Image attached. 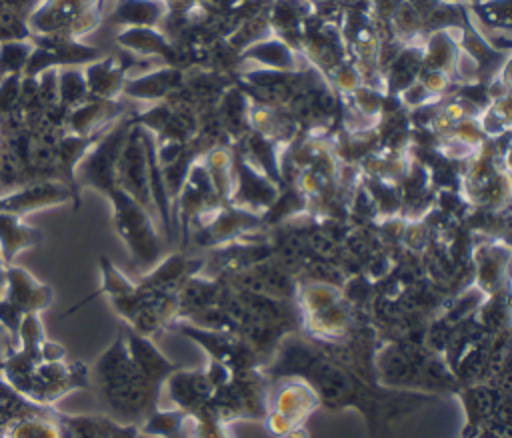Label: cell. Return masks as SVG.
I'll return each instance as SVG.
<instances>
[{
	"instance_id": "cell-7",
	"label": "cell",
	"mask_w": 512,
	"mask_h": 438,
	"mask_svg": "<svg viewBox=\"0 0 512 438\" xmlns=\"http://www.w3.org/2000/svg\"><path fill=\"white\" fill-rule=\"evenodd\" d=\"M186 418L188 414L180 408H170V410L156 408L138 428H140V434H146L150 438H170L184 428Z\"/></svg>"
},
{
	"instance_id": "cell-8",
	"label": "cell",
	"mask_w": 512,
	"mask_h": 438,
	"mask_svg": "<svg viewBox=\"0 0 512 438\" xmlns=\"http://www.w3.org/2000/svg\"><path fill=\"white\" fill-rule=\"evenodd\" d=\"M40 236L34 228H26L18 224L16 218L8 214H0V242L6 254V260H10L20 248L36 242Z\"/></svg>"
},
{
	"instance_id": "cell-3",
	"label": "cell",
	"mask_w": 512,
	"mask_h": 438,
	"mask_svg": "<svg viewBox=\"0 0 512 438\" xmlns=\"http://www.w3.org/2000/svg\"><path fill=\"white\" fill-rule=\"evenodd\" d=\"M320 408V398L314 388L296 376L280 378L274 388H268V410L288 418L294 426L304 424L312 412Z\"/></svg>"
},
{
	"instance_id": "cell-11",
	"label": "cell",
	"mask_w": 512,
	"mask_h": 438,
	"mask_svg": "<svg viewBox=\"0 0 512 438\" xmlns=\"http://www.w3.org/2000/svg\"><path fill=\"white\" fill-rule=\"evenodd\" d=\"M170 438H188V436H186V432H184V428H182L178 434H174V436H170Z\"/></svg>"
},
{
	"instance_id": "cell-2",
	"label": "cell",
	"mask_w": 512,
	"mask_h": 438,
	"mask_svg": "<svg viewBox=\"0 0 512 438\" xmlns=\"http://www.w3.org/2000/svg\"><path fill=\"white\" fill-rule=\"evenodd\" d=\"M108 196L114 204L116 228L126 240L134 258L140 262H154L158 258V236L146 208L118 186L112 188Z\"/></svg>"
},
{
	"instance_id": "cell-10",
	"label": "cell",
	"mask_w": 512,
	"mask_h": 438,
	"mask_svg": "<svg viewBox=\"0 0 512 438\" xmlns=\"http://www.w3.org/2000/svg\"><path fill=\"white\" fill-rule=\"evenodd\" d=\"M286 438H310V436H308V430L304 428V424H300V426H294V428L286 434Z\"/></svg>"
},
{
	"instance_id": "cell-4",
	"label": "cell",
	"mask_w": 512,
	"mask_h": 438,
	"mask_svg": "<svg viewBox=\"0 0 512 438\" xmlns=\"http://www.w3.org/2000/svg\"><path fill=\"white\" fill-rule=\"evenodd\" d=\"M124 342H126V350L132 358V362L136 364V368L154 384L162 386L170 374H174L178 370V364L170 362L150 340V336L138 334L136 330L128 328L122 332Z\"/></svg>"
},
{
	"instance_id": "cell-1",
	"label": "cell",
	"mask_w": 512,
	"mask_h": 438,
	"mask_svg": "<svg viewBox=\"0 0 512 438\" xmlns=\"http://www.w3.org/2000/svg\"><path fill=\"white\" fill-rule=\"evenodd\" d=\"M92 376L104 404L118 422L140 426L158 408L160 386L136 368L122 332L96 360Z\"/></svg>"
},
{
	"instance_id": "cell-9",
	"label": "cell",
	"mask_w": 512,
	"mask_h": 438,
	"mask_svg": "<svg viewBox=\"0 0 512 438\" xmlns=\"http://www.w3.org/2000/svg\"><path fill=\"white\" fill-rule=\"evenodd\" d=\"M184 432L188 438H234L230 432V424L214 420L210 416H190L186 418Z\"/></svg>"
},
{
	"instance_id": "cell-6",
	"label": "cell",
	"mask_w": 512,
	"mask_h": 438,
	"mask_svg": "<svg viewBox=\"0 0 512 438\" xmlns=\"http://www.w3.org/2000/svg\"><path fill=\"white\" fill-rule=\"evenodd\" d=\"M4 438H66V432L60 424L58 412L50 406H42L40 410L10 422Z\"/></svg>"
},
{
	"instance_id": "cell-5",
	"label": "cell",
	"mask_w": 512,
	"mask_h": 438,
	"mask_svg": "<svg viewBox=\"0 0 512 438\" xmlns=\"http://www.w3.org/2000/svg\"><path fill=\"white\" fill-rule=\"evenodd\" d=\"M164 384L168 386L170 398L176 404V408L184 410L190 416L198 414L216 390L210 378L206 376V370H194V372L176 370L174 374H170V378Z\"/></svg>"
}]
</instances>
